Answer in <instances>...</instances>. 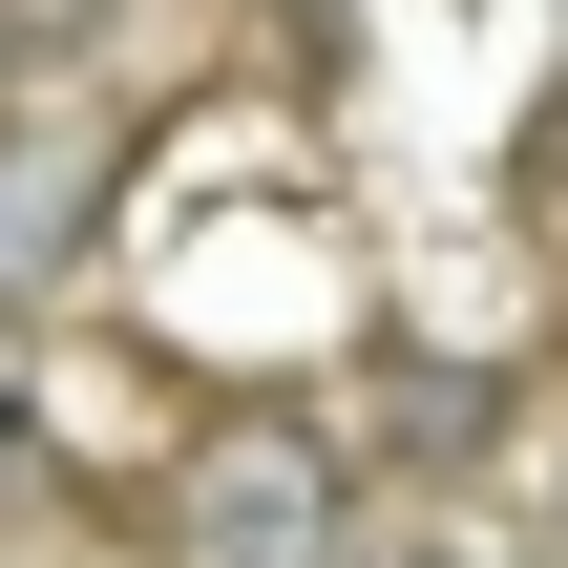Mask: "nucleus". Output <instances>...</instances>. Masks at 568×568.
<instances>
[{"mask_svg":"<svg viewBox=\"0 0 568 568\" xmlns=\"http://www.w3.org/2000/svg\"><path fill=\"white\" fill-rule=\"evenodd\" d=\"M358 548V464L295 400H232L169 485H148V568H337Z\"/></svg>","mask_w":568,"mask_h":568,"instance_id":"f257e3e1","label":"nucleus"},{"mask_svg":"<svg viewBox=\"0 0 568 568\" xmlns=\"http://www.w3.org/2000/svg\"><path fill=\"white\" fill-rule=\"evenodd\" d=\"M337 568H527V548H506V527H358Z\"/></svg>","mask_w":568,"mask_h":568,"instance_id":"7ed1b4c3","label":"nucleus"},{"mask_svg":"<svg viewBox=\"0 0 568 568\" xmlns=\"http://www.w3.org/2000/svg\"><path fill=\"white\" fill-rule=\"evenodd\" d=\"M105 232V148L63 126V105H0V316L21 295H63V253Z\"/></svg>","mask_w":568,"mask_h":568,"instance_id":"f03ea898","label":"nucleus"}]
</instances>
